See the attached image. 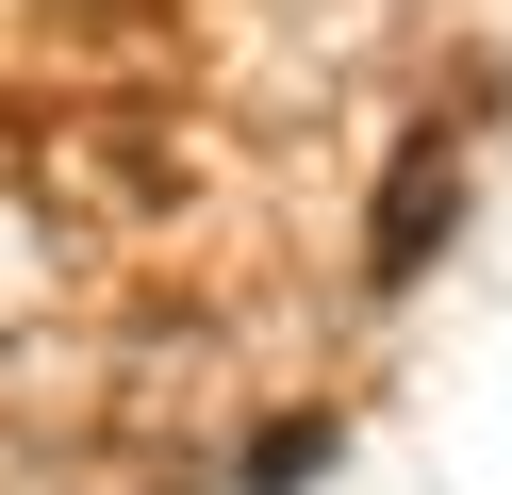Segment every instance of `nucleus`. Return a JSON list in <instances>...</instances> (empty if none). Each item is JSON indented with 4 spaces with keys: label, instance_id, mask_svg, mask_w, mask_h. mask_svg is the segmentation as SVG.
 Returning <instances> with one entry per match:
<instances>
[{
    "label": "nucleus",
    "instance_id": "f257e3e1",
    "mask_svg": "<svg viewBox=\"0 0 512 495\" xmlns=\"http://www.w3.org/2000/svg\"><path fill=\"white\" fill-rule=\"evenodd\" d=\"M446 198H463V182H446V149H413L397 182H380V248H364L380 281H413V264H430V231H446Z\"/></svg>",
    "mask_w": 512,
    "mask_h": 495
}]
</instances>
